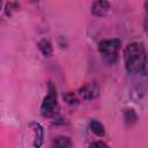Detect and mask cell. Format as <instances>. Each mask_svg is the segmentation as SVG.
I'll use <instances>...</instances> for the list:
<instances>
[{"label": "cell", "instance_id": "obj_3", "mask_svg": "<svg viewBox=\"0 0 148 148\" xmlns=\"http://www.w3.org/2000/svg\"><path fill=\"white\" fill-rule=\"evenodd\" d=\"M120 40L117 38L113 39H105L102 40L98 45V51L101 54H103V57L108 58L111 62L113 59L117 58V52L120 47Z\"/></svg>", "mask_w": 148, "mask_h": 148}, {"label": "cell", "instance_id": "obj_11", "mask_svg": "<svg viewBox=\"0 0 148 148\" xmlns=\"http://www.w3.org/2000/svg\"><path fill=\"white\" fill-rule=\"evenodd\" d=\"M92 148H109V147H108V145H106L105 142H103V141H96V142H94Z\"/></svg>", "mask_w": 148, "mask_h": 148}, {"label": "cell", "instance_id": "obj_6", "mask_svg": "<svg viewBox=\"0 0 148 148\" xmlns=\"http://www.w3.org/2000/svg\"><path fill=\"white\" fill-rule=\"evenodd\" d=\"M72 145V141L67 136H57L53 141H52V145H51V148H69Z\"/></svg>", "mask_w": 148, "mask_h": 148}, {"label": "cell", "instance_id": "obj_8", "mask_svg": "<svg viewBox=\"0 0 148 148\" xmlns=\"http://www.w3.org/2000/svg\"><path fill=\"white\" fill-rule=\"evenodd\" d=\"M38 49L45 57H50L52 54V45L47 39H42L40 42H38Z\"/></svg>", "mask_w": 148, "mask_h": 148}, {"label": "cell", "instance_id": "obj_9", "mask_svg": "<svg viewBox=\"0 0 148 148\" xmlns=\"http://www.w3.org/2000/svg\"><path fill=\"white\" fill-rule=\"evenodd\" d=\"M90 128H91V131H92L96 135H98V136H103L104 133H105L104 126H103L102 123H99L98 120H91V121H90Z\"/></svg>", "mask_w": 148, "mask_h": 148}, {"label": "cell", "instance_id": "obj_7", "mask_svg": "<svg viewBox=\"0 0 148 148\" xmlns=\"http://www.w3.org/2000/svg\"><path fill=\"white\" fill-rule=\"evenodd\" d=\"M31 126H34L35 134H36L34 146H35L36 148H39V147L42 146V143H43V138H44V135H43V128H42V126H40L39 124H37V123H32Z\"/></svg>", "mask_w": 148, "mask_h": 148}, {"label": "cell", "instance_id": "obj_10", "mask_svg": "<svg viewBox=\"0 0 148 148\" xmlns=\"http://www.w3.org/2000/svg\"><path fill=\"white\" fill-rule=\"evenodd\" d=\"M64 98L67 101V103H69V104H76L77 103V98H76V96L73 94V92H68V94H66L65 96H64Z\"/></svg>", "mask_w": 148, "mask_h": 148}, {"label": "cell", "instance_id": "obj_1", "mask_svg": "<svg viewBox=\"0 0 148 148\" xmlns=\"http://www.w3.org/2000/svg\"><path fill=\"white\" fill-rule=\"evenodd\" d=\"M125 67L128 73L148 74V54L141 43H131L124 51Z\"/></svg>", "mask_w": 148, "mask_h": 148}, {"label": "cell", "instance_id": "obj_5", "mask_svg": "<svg viewBox=\"0 0 148 148\" xmlns=\"http://www.w3.org/2000/svg\"><path fill=\"white\" fill-rule=\"evenodd\" d=\"M110 8V3L106 1H96L91 6V13L96 16H104Z\"/></svg>", "mask_w": 148, "mask_h": 148}, {"label": "cell", "instance_id": "obj_12", "mask_svg": "<svg viewBox=\"0 0 148 148\" xmlns=\"http://www.w3.org/2000/svg\"><path fill=\"white\" fill-rule=\"evenodd\" d=\"M145 9H146V31L148 34V1L145 2Z\"/></svg>", "mask_w": 148, "mask_h": 148}, {"label": "cell", "instance_id": "obj_4", "mask_svg": "<svg viewBox=\"0 0 148 148\" xmlns=\"http://www.w3.org/2000/svg\"><path fill=\"white\" fill-rule=\"evenodd\" d=\"M98 92H99L98 84L96 82H89V83L84 84L82 88H80L79 96L83 101H90V99H94L95 97H97Z\"/></svg>", "mask_w": 148, "mask_h": 148}, {"label": "cell", "instance_id": "obj_2", "mask_svg": "<svg viewBox=\"0 0 148 148\" xmlns=\"http://www.w3.org/2000/svg\"><path fill=\"white\" fill-rule=\"evenodd\" d=\"M40 112L44 117H53L58 112L57 92H56V88L51 82L49 83V94L46 95V97L42 103Z\"/></svg>", "mask_w": 148, "mask_h": 148}]
</instances>
